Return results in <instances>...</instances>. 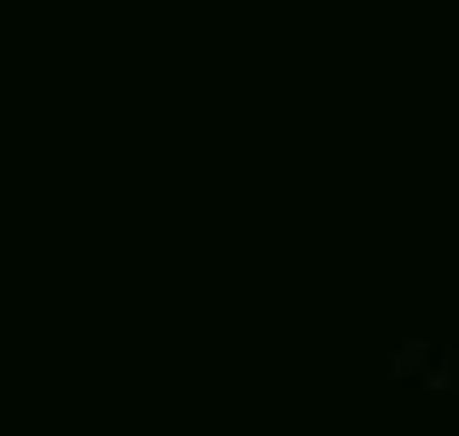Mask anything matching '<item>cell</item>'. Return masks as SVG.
I'll return each mask as SVG.
<instances>
[{"instance_id": "cell-1", "label": "cell", "mask_w": 459, "mask_h": 436, "mask_svg": "<svg viewBox=\"0 0 459 436\" xmlns=\"http://www.w3.org/2000/svg\"><path fill=\"white\" fill-rule=\"evenodd\" d=\"M424 366H430V348H424V342H401V348H394V383H406V389L424 383Z\"/></svg>"}]
</instances>
